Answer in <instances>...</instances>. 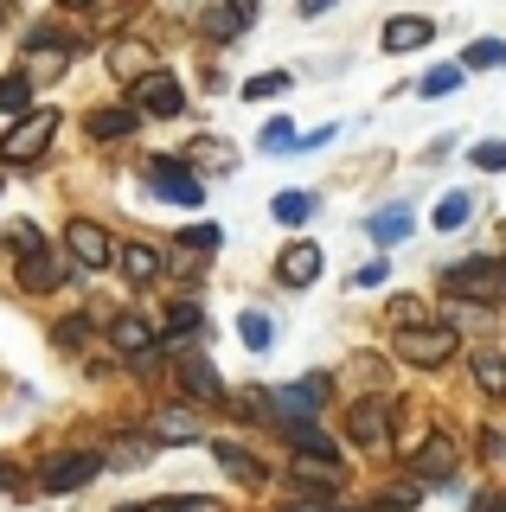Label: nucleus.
I'll list each match as a JSON object with an SVG mask.
<instances>
[{"label":"nucleus","instance_id":"nucleus-16","mask_svg":"<svg viewBox=\"0 0 506 512\" xmlns=\"http://www.w3.org/2000/svg\"><path fill=\"white\" fill-rule=\"evenodd\" d=\"M154 186H161V199H173V205H199L205 199L199 173L186 167V160H154Z\"/></svg>","mask_w":506,"mask_h":512},{"label":"nucleus","instance_id":"nucleus-45","mask_svg":"<svg viewBox=\"0 0 506 512\" xmlns=\"http://www.w3.org/2000/svg\"><path fill=\"white\" fill-rule=\"evenodd\" d=\"M474 512H506V500H500V493H481V500H474Z\"/></svg>","mask_w":506,"mask_h":512},{"label":"nucleus","instance_id":"nucleus-26","mask_svg":"<svg viewBox=\"0 0 506 512\" xmlns=\"http://www.w3.org/2000/svg\"><path fill=\"white\" fill-rule=\"evenodd\" d=\"M26 109H33V77L7 71V77H0V122H20Z\"/></svg>","mask_w":506,"mask_h":512},{"label":"nucleus","instance_id":"nucleus-19","mask_svg":"<svg viewBox=\"0 0 506 512\" xmlns=\"http://www.w3.org/2000/svg\"><path fill=\"white\" fill-rule=\"evenodd\" d=\"M282 436H289V448L308 455V461H340V442L327 436L321 423H282Z\"/></svg>","mask_w":506,"mask_h":512},{"label":"nucleus","instance_id":"nucleus-38","mask_svg":"<svg viewBox=\"0 0 506 512\" xmlns=\"http://www.w3.org/2000/svg\"><path fill=\"white\" fill-rule=\"evenodd\" d=\"M468 160H474L481 173H506V141H481V148H474Z\"/></svg>","mask_w":506,"mask_h":512},{"label":"nucleus","instance_id":"nucleus-32","mask_svg":"<svg viewBox=\"0 0 506 512\" xmlns=\"http://www.w3.org/2000/svg\"><path fill=\"white\" fill-rule=\"evenodd\" d=\"M468 218H474V199H468V192H449V199L436 205V231H462Z\"/></svg>","mask_w":506,"mask_h":512},{"label":"nucleus","instance_id":"nucleus-10","mask_svg":"<svg viewBox=\"0 0 506 512\" xmlns=\"http://www.w3.org/2000/svg\"><path fill=\"white\" fill-rule=\"evenodd\" d=\"M109 346H116L122 352V359H141V352H154V346H161V327H154V320L148 314H116V320H109Z\"/></svg>","mask_w":506,"mask_h":512},{"label":"nucleus","instance_id":"nucleus-20","mask_svg":"<svg viewBox=\"0 0 506 512\" xmlns=\"http://www.w3.org/2000/svg\"><path fill=\"white\" fill-rule=\"evenodd\" d=\"M154 448H161V442H154V436H109L103 442V468H148V461H154Z\"/></svg>","mask_w":506,"mask_h":512},{"label":"nucleus","instance_id":"nucleus-3","mask_svg":"<svg viewBox=\"0 0 506 512\" xmlns=\"http://www.w3.org/2000/svg\"><path fill=\"white\" fill-rule=\"evenodd\" d=\"M391 352H398L404 365H423V372H436V365H449L455 352H462V340H455L449 320H423V327H398Z\"/></svg>","mask_w":506,"mask_h":512},{"label":"nucleus","instance_id":"nucleus-4","mask_svg":"<svg viewBox=\"0 0 506 512\" xmlns=\"http://www.w3.org/2000/svg\"><path fill=\"white\" fill-rule=\"evenodd\" d=\"M103 474V448H65V455H45V493H77V487H90V480Z\"/></svg>","mask_w":506,"mask_h":512},{"label":"nucleus","instance_id":"nucleus-5","mask_svg":"<svg viewBox=\"0 0 506 512\" xmlns=\"http://www.w3.org/2000/svg\"><path fill=\"white\" fill-rule=\"evenodd\" d=\"M129 103L141 109V116H154V122H173L186 109V90H180V77H173V71L154 64L148 77H135V84H129Z\"/></svg>","mask_w":506,"mask_h":512},{"label":"nucleus","instance_id":"nucleus-39","mask_svg":"<svg viewBox=\"0 0 506 512\" xmlns=\"http://www.w3.org/2000/svg\"><path fill=\"white\" fill-rule=\"evenodd\" d=\"M391 314H398V327H423V320H430V308H423L417 295H398V301H391Z\"/></svg>","mask_w":506,"mask_h":512},{"label":"nucleus","instance_id":"nucleus-21","mask_svg":"<svg viewBox=\"0 0 506 512\" xmlns=\"http://www.w3.org/2000/svg\"><path fill=\"white\" fill-rule=\"evenodd\" d=\"M135 128H141V109L135 103H109V109L90 116V141H129Z\"/></svg>","mask_w":506,"mask_h":512},{"label":"nucleus","instance_id":"nucleus-37","mask_svg":"<svg viewBox=\"0 0 506 512\" xmlns=\"http://www.w3.org/2000/svg\"><path fill=\"white\" fill-rule=\"evenodd\" d=\"M295 141H302V135H295V122H263V154H289L295 148Z\"/></svg>","mask_w":506,"mask_h":512},{"label":"nucleus","instance_id":"nucleus-17","mask_svg":"<svg viewBox=\"0 0 506 512\" xmlns=\"http://www.w3.org/2000/svg\"><path fill=\"white\" fill-rule=\"evenodd\" d=\"M103 64H109V77H122V84H135V77H148L154 71V52L141 39H116L103 52Z\"/></svg>","mask_w":506,"mask_h":512},{"label":"nucleus","instance_id":"nucleus-28","mask_svg":"<svg viewBox=\"0 0 506 512\" xmlns=\"http://www.w3.org/2000/svg\"><path fill=\"white\" fill-rule=\"evenodd\" d=\"M462 71H506V39H474L462 52Z\"/></svg>","mask_w":506,"mask_h":512},{"label":"nucleus","instance_id":"nucleus-31","mask_svg":"<svg viewBox=\"0 0 506 512\" xmlns=\"http://www.w3.org/2000/svg\"><path fill=\"white\" fill-rule=\"evenodd\" d=\"M173 244H180V250H205V256H218V250H225V231H218V224H186Z\"/></svg>","mask_w":506,"mask_h":512},{"label":"nucleus","instance_id":"nucleus-34","mask_svg":"<svg viewBox=\"0 0 506 512\" xmlns=\"http://www.w3.org/2000/svg\"><path fill=\"white\" fill-rule=\"evenodd\" d=\"M276 512H346V506L334 500V493H308V487H295V493H289V500H282Z\"/></svg>","mask_w":506,"mask_h":512},{"label":"nucleus","instance_id":"nucleus-13","mask_svg":"<svg viewBox=\"0 0 506 512\" xmlns=\"http://www.w3.org/2000/svg\"><path fill=\"white\" fill-rule=\"evenodd\" d=\"M455 461H462V455H455V442L449 436H430L417 455H410V474H417L423 487H436V480H455Z\"/></svg>","mask_w":506,"mask_h":512},{"label":"nucleus","instance_id":"nucleus-49","mask_svg":"<svg viewBox=\"0 0 506 512\" xmlns=\"http://www.w3.org/2000/svg\"><path fill=\"white\" fill-rule=\"evenodd\" d=\"M116 512H148V506H116Z\"/></svg>","mask_w":506,"mask_h":512},{"label":"nucleus","instance_id":"nucleus-22","mask_svg":"<svg viewBox=\"0 0 506 512\" xmlns=\"http://www.w3.org/2000/svg\"><path fill=\"white\" fill-rule=\"evenodd\" d=\"M289 480H295V487H308V493H340L346 487V461H308L302 455Z\"/></svg>","mask_w":506,"mask_h":512},{"label":"nucleus","instance_id":"nucleus-33","mask_svg":"<svg viewBox=\"0 0 506 512\" xmlns=\"http://www.w3.org/2000/svg\"><path fill=\"white\" fill-rule=\"evenodd\" d=\"M372 237H378V244H404V237H410V212H404V205L378 212V218H372Z\"/></svg>","mask_w":506,"mask_h":512},{"label":"nucleus","instance_id":"nucleus-30","mask_svg":"<svg viewBox=\"0 0 506 512\" xmlns=\"http://www.w3.org/2000/svg\"><path fill=\"white\" fill-rule=\"evenodd\" d=\"M237 340H244L250 352H270V340H276V320H270V314H237Z\"/></svg>","mask_w":506,"mask_h":512},{"label":"nucleus","instance_id":"nucleus-42","mask_svg":"<svg viewBox=\"0 0 506 512\" xmlns=\"http://www.w3.org/2000/svg\"><path fill=\"white\" fill-rule=\"evenodd\" d=\"M84 333H90V320H84V314H71L65 327H58V340H65V346H84Z\"/></svg>","mask_w":506,"mask_h":512},{"label":"nucleus","instance_id":"nucleus-23","mask_svg":"<svg viewBox=\"0 0 506 512\" xmlns=\"http://www.w3.org/2000/svg\"><path fill=\"white\" fill-rule=\"evenodd\" d=\"M26 52H39V58H52V64H58V71H65V58L77 52V39H71V32H65V26H52V20H45V26H33V32H26Z\"/></svg>","mask_w":506,"mask_h":512},{"label":"nucleus","instance_id":"nucleus-18","mask_svg":"<svg viewBox=\"0 0 506 512\" xmlns=\"http://www.w3.org/2000/svg\"><path fill=\"white\" fill-rule=\"evenodd\" d=\"M212 461H225V474L244 480V487H263V480H270V468H263L250 448H237V442H225V436H212Z\"/></svg>","mask_w":506,"mask_h":512},{"label":"nucleus","instance_id":"nucleus-35","mask_svg":"<svg viewBox=\"0 0 506 512\" xmlns=\"http://www.w3.org/2000/svg\"><path fill=\"white\" fill-rule=\"evenodd\" d=\"M462 77H468L462 64H436V71H423V84H417V90H423V96H449L455 84H462Z\"/></svg>","mask_w":506,"mask_h":512},{"label":"nucleus","instance_id":"nucleus-43","mask_svg":"<svg viewBox=\"0 0 506 512\" xmlns=\"http://www.w3.org/2000/svg\"><path fill=\"white\" fill-rule=\"evenodd\" d=\"M500 448H506L500 429H481V455H487V461H500Z\"/></svg>","mask_w":506,"mask_h":512},{"label":"nucleus","instance_id":"nucleus-8","mask_svg":"<svg viewBox=\"0 0 506 512\" xmlns=\"http://www.w3.org/2000/svg\"><path fill=\"white\" fill-rule=\"evenodd\" d=\"M65 256L77 269H109V263H116V244H109V231L97 218H71L65 224Z\"/></svg>","mask_w":506,"mask_h":512},{"label":"nucleus","instance_id":"nucleus-24","mask_svg":"<svg viewBox=\"0 0 506 512\" xmlns=\"http://www.w3.org/2000/svg\"><path fill=\"white\" fill-rule=\"evenodd\" d=\"M148 436L161 442V448H167V442H199V423L186 416V404H167V410L148 423Z\"/></svg>","mask_w":506,"mask_h":512},{"label":"nucleus","instance_id":"nucleus-6","mask_svg":"<svg viewBox=\"0 0 506 512\" xmlns=\"http://www.w3.org/2000/svg\"><path fill=\"white\" fill-rule=\"evenodd\" d=\"M391 416H398V410H391L385 397H359V404L346 410V442L366 448V455H385V448H391Z\"/></svg>","mask_w":506,"mask_h":512},{"label":"nucleus","instance_id":"nucleus-25","mask_svg":"<svg viewBox=\"0 0 506 512\" xmlns=\"http://www.w3.org/2000/svg\"><path fill=\"white\" fill-rule=\"evenodd\" d=\"M468 372H474V384H481L487 397H500L506 391V352H494V346L468 352Z\"/></svg>","mask_w":506,"mask_h":512},{"label":"nucleus","instance_id":"nucleus-12","mask_svg":"<svg viewBox=\"0 0 506 512\" xmlns=\"http://www.w3.org/2000/svg\"><path fill=\"white\" fill-rule=\"evenodd\" d=\"M276 282L282 288H314L321 282V244H289L276 256Z\"/></svg>","mask_w":506,"mask_h":512},{"label":"nucleus","instance_id":"nucleus-27","mask_svg":"<svg viewBox=\"0 0 506 512\" xmlns=\"http://www.w3.org/2000/svg\"><path fill=\"white\" fill-rule=\"evenodd\" d=\"M314 205H321L314 192L289 186V192H276V199H270V212H276V224H289V231H295V224H308V218H314Z\"/></svg>","mask_w":506,"mask_h":512},{"label":"nucleus","instance_id":"nucleus-14","mask_svg":"<svg viewBox=\"0 0 506 512\" xmlns=\"http://www.w3.org/2000/svg\"><path fill=\"white\" fill-rule=\"evenodd\" d=\"M199 333H205V308H199L193 295L173 301V308L161 314V346H167V352H180L186 340H199Z\"/></svg>","mask_w":506,"mask_h":512},{"label":"nucleus","instance_id":"nucleus-15","mask_svg":"<svg viewBox=\"0 0 506 512\" xmlns=\"http://www.w3.org/2000/svg\"><path fill=\"white\" fill-rule=\"evenodd\" d=\"M430 39H436V20H423V13H398V20H385V32H378L385 52H423Z\"/></svg>","mask_w":506,"mask_h":512},{"label":"nucleus","instance_id":"nucleus-1","mask_svg":"<svg viewBox=\"0 0 506 512\" xmlns=\"http://www.w3.org/2000/svg\"><path fill=\"white\" fill-rule=\"evenodd\" d=\"M442 295L468 301V308H500L506 301V256H468V263L442 269Z\"/></svg>","mask_w":506,"mask_h":512},{"label":"nucleus","instance_id":"nucleus-7","mask_svg":"<svg viewBox=\"0 0 506 512\" xmlns=\"http://www.w3.org/2000/svg\"><path fill=\"white\" fill-rule=\"evenodd\" d=\"M13 276H20L26 295H52V288L71 276V256H65V250H52V244H33V250L13 256Z\"/></svg>","mask_w":506,"mask_h":512},{"label":"nucleus","instance_id":"nucleus-47","mask_svg":"<svg viewBox=\"0 0 506 512\" xmlns=\"http://www.w3.org/2000/svg\"><path fill=\"white\" fill-rule=\"evenodd\" d=\"M58 7H65V13H90V7H97V0H58Z\"/></svg>","mask_w":506,"mask_h":512},{"label":"nucleus","instance_id":"nucleus-41","mask_svg":"<svg viewBox=\"0 0 506 512\" xmlns=\"http://www.w3.org/2000/svg\"><path fill=\"white\" fill-rule=\"evenodd\" d=\"M385 269H391L385 256H372V263H359V276H353V282H359V288H378V282H385Z\"/></svg>","mask_w":506,"mask_h":512},{"label":"nucleus","instance_id":"nucleus-36","mask_svg":"<svg viewBox=\"0 0 506 512\" xmlns=\"http://www.w3.org/2000/svg\"><path fill=\"white\" fill-rule=\"evenodd\" d=\"M148 512H225V506L205 500V493H173V500H154Z\"/></svg>","mask_w":506,"mask_h":512},{"label":"nucleus","instance_id":"nucleus-29","mask_svg":"<svg viewBox=\"0 0 506 512\" xmlns=\"http://www.w3.org/2000/svg\"><path fill=\"white\" fill-rule=\"evenodd\" d=\"M199 26H205V39H237V32H244V20L231 13V0H212V7L199 13Z\"/></svg>","mask_w":506,"mask_h":512},{"label":"nucleus","instance_id":"nucleus-44","mask_svg":"<svg viewBox=\"0 0 506 512\" xmlns=\"http://www.w3.org/2000/svg\"><path fill=\"white\" fill-rule=\"evenodd\" d=\"M295 13H302V20H321V13H334V0H295Z\"/></svg>","mask_w":506,"mask_h":512},{"label":"nucleus","instance_id":"nucleus-48","mask_svg":"<svg viewBox=\"0 0 506 512\" xmlns=\"http://www.w3.org/2000/svg\"><path fill=\"white\" fill-rule=\"evenodd\" d=\"M0 487H13V468H7V461H0Z\"/></svg>","mask_w":506,"mask_h":512},{"label":"nucleus","instance_id":"nucleus-40","mask_svg":"<svg viewBox=\"0 0 506 512\" xmlns=\"http://www.w3.org/2000/svg\"><path fill=\"white\" fill-rule=\"evenodd\" d=\"M282 90H289V77H282V71H270V77H250V84H244L250 103H263V96H282Z\"/></svg>","mask_w":506,"mask_h":512},{"label":"nucleus","instance_id":"nucleus-9","mask_svg":"<svg viewBox=\"0 0 506 512\" xmlns=\"http://www.w3.org/2000/svg\"><path fill=\"white\" fill-rule=\"evenodd\" d=\"M173 378H180V391L193 397V404H225V378H218V365L212 359H199V352H180L173 359Z\"/></svg>","mask_w":506,"mask_h":512},{"label":"nucleus","instance_id":"nucleus-2","mask_svg":"<svg viewBox=\"0 0 506 512\" xmlns=\"http://www.w3.org/2000/svg\"><path fill=\"white\" fill-rule=\"evenodd\" d=\"M52 141H58V109H26V116L7 122V135H0V167H39Z\"/></svg>","mask_w":506,"mask_h":512},{"label":"nucleus","instance_id":"nucleus-11","mask_svg":"<svg viewBox=\"0 0 506 512\" xmlns=\"http://www.w3.org/2000/svg\"><path fill=\"white\" fill-rule=\"evenodd\" d=\"M116 269L129 276V288H154L167 276V256L154 244H116Z\"/></svg>","mask_w":506,"mask_h":512},{"label":"nucleus","instance_id":"nucleus-50","mask_svg":"<svg viewBox=\"0 0 506 512\" xmlns=\"http://www.w3.org/2000/svg\"><path fill=\"white\" fill-rule=\"evenodd\" d=\"M0 26H7V0H0Z\"/></svg>","mask_w":506,"mask_h":512},{"label":"nucleus","instance_id":"nucleus-46","mask_svg":"<svg viewBox=\"0 0 506 512\" xmlns=\"http://www.w3.org/2000/svg\"><path fill=\"white\" fill-rule=\"evenodd\" d=\"M231 13H237V20L250 26V20H257V0H231Z\"/></svg>","mask_w":506,"mask_h":512}]
</instances>
